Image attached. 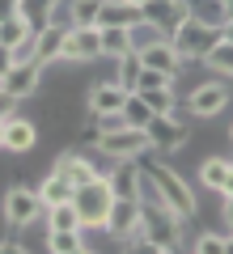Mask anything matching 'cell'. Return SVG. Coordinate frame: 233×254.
<instances>
[{
  "label": "cell",
  "mask_w": 233,
  "mask_h": 254,
  "mask_svg": "<svg viewBox=\"0 0 233 254\" xmlns=\"http://www.w3.org/2000/svg\"><path fill=\"white\" fill-rule=\"evenodd\" d=\"M144 136H149V153H161V157H174L191 144V127L178 123L170 115H153L144 123Z\"/></svg>",
  "instance_id": "cell-7"
},
{
  "label": "cell",
  "mask_w": 233,
  "mask_h": 254,
  "mask_svg": "<svg viewBox=\"0 0 233 254\" xmlns=\"http://www.w3.org/2000/svg\"><path fill=\"white\" fill-rule=\"evenodd\" d=\"M110 203H115V190H110L106 174H98L93 182L72 190V208L81 212V229L85 233H106V216H110Z\"/></svg>",
  "instance_id": "cell-2"
},
{
  "label": "cell",
  "mask_w": 233,
  "mask_h": 254,
  "mask_svg": "<svg viewBox=\"0 0 233 254\" xmlns=\"http://www.w3.org/2000/svg\"><path fill=\"white\" fill-rule=\"evenodd\" d=\"M140 9H144V21H149V26H157L165 38H170L174 30L191 17V4H187V0H144Z\"/></svg>",
  "instance_id": "cell-11"
},
{
  "label": "cell",
  "mask_w": 233,
  "mask_h": 254,
  "mask_svg": "<svg viewBox=\"0 0 233 254\" xmlns=\"http://www.w3.org/2000/svg\"><path fill=\"white\" fill-rule=\"evenodd\" d=\"M136 55H140V64H144V68H157V72L174 76V81L182 76V64H187L178 51H174V43H170V38H157V43H149L144 51H136Z\"/></svg>",
  "instance_id": "cell-16"
},
{
  "label": "cell",
  "mask_w": 233,
  "mask_h": 254,
  "mask_svg": "<svg viewBox=\"0 0 233 254\" xmlns=\"http://www.w3.org/2000/svg\"><path fill=\"white\" fill-rule=\"evenodd\" d=\"M221 38H225V43H233V21H221Z\"/></svg>",
  "instance_id": "cell-38"
},
{
  "label": "cell",
  "mask_w": 233,
  "mask_h": 254,
  "mask_svg": "<svg viewBox=\"0 0 233 254\" xmlns=\"http://www.w3.org/2000/svg\"><path fill=\"white\" fill-rule=\"evenodd\" d=\"M47 250L51 254H85L93 246L85 242V229H51L47 233Z\"/></svg>",
  "instance_id": "cell-19"
},
{
  "label": "cell",
  "mask_w": 233,
  "mask_h": 254,
  "mask_svg": "<svg viewBox=\"0 0 233 254\" xmlns=\"http://www.w3.org/2000/svg\"><path fill=\"white\" fill-rule=\"evenodd\" d=\"M98 30H102V55L106 60H119V55L132 51V30L123 26H98Z\"/></svg>",
  "instance_id": "cell-23"
},
{
  "label": "cell",
  "mask_w": 233,
  "mask_h": 254,
  "mask_svg": "<svg viewBox=\"0 0 233 254\" xmlns=\"http://www.w3.org/2000/svg\"><path fill=\"white\" fill-rule=\"evenodd\" d=\"M132 4H144V0H132Z\"/></svg>",
  "instance_id": "cell-42"
},
{
  "label": "cell",
  "mask_w": 233,
  "mask_h": 254,
  "mask_svg": "<svg viewBox=\"0 0 233 254\" xmlns=\"http://www.w3.org/2000/svg\"><path fill=\"white\" fill-rule=\"evenodd\" d=\"M9 13H17V0H0V17H9Z\"/></svg>",
  "instance_id": "cell-37"
},
{
  "label": "cell",
  "mask_w": 233,
  "mask_h": 254,
  "mask_svg": "<svg viewBox=\"0 0 233 254\" xmlns=\"http://www.w3.org/2000/svg\"><path fill=\"white\" fill-rule=\"evenodd\" d=\"M102 60V30L98 26H68L60 64H93Z\"/></svg>",
  "instance_id": "cell-8"
},
{
  "label": "cell",
  "mask_w": 233,
  "mask_h": 254,
  "mask_svg": "<svg viewBox=\"0 0 233 254\" xmlns=\"http://www.w3.org/2000/svg\"><path fill=\"white\" fill-rule=\"evenodd\" d=\"M170 43H174V51H178L182 60H204V55L212 51V43H221V26L199 21V17H187L170 34Z\"/></svg>",
  "instance_id": "cell-5"
},
{
  "label": "cell",
  "mask_w": 233,
  "mask_h": 254,
  "mask_svg": "<svg viewBox=\"0 0 233 254\" xmlns=\"http://www.w3.org/2000/svg\"><path fill=\"white\" fill-rule=\"evenodd\" d=\"M140 21H144V9L132 4V0H106L102 13H98V26H123V30H132V26H140Z\"/></svg>",
  "instance_id": "cell-18"
},
{
  "label": "cell",
  "mask_w": 233,
  "mask_h": 254,
  "mask_svg": "<svg viewBox=\"0 0 233 254\" xmlns=\"http://www.w3.org/2000/svg\"><path fill=\"white\" fill-rule=\"evenodd\" d=\"M43 199H38L34 187H21V182H13V187H4V195H0V220L9 229H21L30 225V220L43 216Z\"/></svg>",
  "instance_id": "cell-4"
},
{
  "label": "cell",
  "mask_w": 233,
  "mask_h": 254,
  "mask_svg": "<svg viewBox=\"0 0 233 254\" xmlns=\"http://www.w3.org/2000/svg\"><path fill=\"white\" fill-rule=\"evenodd\" d=\"M199 64H208V72H216V76H233V43H212V51L204 55Z\"/></svg>",
  "instance_id": "cell-25"
},
{
  "label": "cell",
  "mask_w": 233,
  "mask_h": 254,
  "mask_svg": "<svg viewBox=\"0 0 233 254\" xmlns=\"http://www.w3.org/2000/svg\"><path fill=\"white\" fill-rule=\"evenodd\" d=\"M17 106H21V102H13L9 93H4V85H0V119H13V115H17Z\"/></svg>",
  "instance_id": "cell-34"
},
{
  "label": "cell",
  "mask_w": 233,
  "mask_h": 254,
  "mask_svg": "<svg viewBox=\"0 0 233 254\" xmlns=\"http://www.w3.org/2000/svg\"><path fill=\"white\" fill-rule=\"evenodd\" d=\"M106 182H110V190H115V199H140L144 170H140V161H110Z\"/></svg>",
  "instance_id": "cell-13"
},
{
  "label": "cell",
  "mask_w": 233,
  "mask_h": 254,
  "mask_svg": "<svg viewBox=\"0 0 233 254\" xmlns=\"http://www.w3.org/2000/svg\"><path fill=\"white\" fill-rule=\"evenodd\" d=\"M13 64H17V60H13V51H9L4 43H0V81L9 76V68H13Z\"/></svg>",
  "instance_id": "cell-35"
},
{
  "label": "cell",
  "mask_w": 233,
  "mask_h": 254,
  "mask_svg": "<svg viewBox=\"0 0 233 254\" xmlns=\"http://www.w3.org/2000/svg\"><path fill=\"white\" fill-rule=\"evenodd\" d=\"M93 153L106 157V161H136L140 153H149V136H144V127H115V131H98L93 140Z\"/></svg>",
  "instance_id": "cell-3"
},
{
  "label": "cell",
  "mask_w": 233,
  "mask_h": 254,
  "mask_svg": "<svg viewBox=\"0 0 233 254\" xmlns=\"http://www.w3.org/2000/svg\"><path fill=\"white\" fill-rule=\"evenodd\" d=\"M43 220H47V229H81V212L72 208V199H68V203H55V208H47Z\"/></svg>",
  "instance_id": "cell-26"
},
{
  "label": "cell",
  "mask_w": 233,
  "mask_h": 254,
  "mask_svg": "<svg viewBox=\"0 0 233 254\" xmlns=\"http://www.w3.org/2000/svg\"><path fill=\"white\" fill-rule=\"evenodd\" d=\"M106 233L115 242H123L127 250H149L144 246V229H140V199H115L106 216Z\"/></svg>",
  "instance_id": "cell-6"
},
{
  "label": "cell",
  "mask_w": 233,
  "mask_h": 254,
  "mask_svg": "<svg viewBox=\"0 0 233 254\" xmlns=\"http://www.w3.org/2000/svg\"><path fill=\"white\" fill-rule=\"evenodd\" d=\"M221 4H225V0H221Z\"/></svg>",
  "instance_id": "cell-43"
},
{
  "label": "cell",
  "mask_w": 233,
  "mask_h": 254,
  "mask_svg": "<svg viewBox=\"0 0 233 254\" xmlns=\"http://www.w3.org/2000/svg\"><path fill=\"white\" fill-rule=\"evenodd\" d=\"M30 34H34V26H30L21 13H9V17H0V43L9 47V51H13L17 43H26Z\"/></svg>",
  "instance_id": "cell-24"
},
{
  "label": "cell",
  "mask_w": 233,
  "mask_h": 254,
  "mask_svg": "<svg viewBox=\"0 0 233 254\" xmlns=\"http://www.w3.org/2000/svg\"><path fill=\"white\" fill-rule=\"evenodd\" d=\"M0 153H4V119H0Z\"/></svg>",
  "instance_id": "cell-40"
},
{
  "label": "cell",
  "mask_w": 233,
  "mask_h": 254,
  "mask_svg": "<svg viewBox=\"0 0 233 254\" xmlns=\"http://www.w3.org/2000/svg\"><path fill=\"white\" fill-rule=\"evenodd\" d=\"M187 250H195V254H225V233H199Z\"/></svg>",
  "instance_id": "cell-31"
},
{
  "label": "cell",
  "mask_w": 233,
  "mask_h": 254,
  "mask_svg": "<svg viewBox=\"0 0 233 254\" xmlns=\"http://www.w3.org/2000/svg\"><path fill=\"white\" fill-rule=\"evenodd\" d=\"M38 199H43V208H55V203H68L72 199V182L64 178V174H47V178H38Z\"/></svg>",
  "instance_id": "cell-20"
},
{
  "label": "cell",
  "mask_w": 233,
  "mask_h": 254,
  "mask_svg": "<svg viewBox=\"0 0 233 254\" xmlns=\"http://www.w3.org/2000/svg\"><path fill=\"white\" fill-rule=\"evenodd\" d=\"M136 161H140L144 178L153 182V190H157V195H161V199L170 203V212H174V216H182V220H191V216H195L199 199H195V187H191V178H182V174L174 170L170 161H153V153H140Z\"/></svg>",
  "instance_id": "cell-1"
},
{
  "label": "cell",
  "mask_w": 233,
  "mask_h": 254,
  "mask_svg": "<svg viewBox=\"0 0 233 254\" xmlns=\"http://www.w3.org/2000/svg\"><path fill=\"white\" fill-rule=\"evenodd\" d=\"M195 174H199V187L221 190V187H225V178H229V157H204Z\"/></svg>",
  "instance_id": "cell-22"
},
{
  "label": "cell",
  "mask_w": 233,
  "mask_h": 254,
  "mask_svg": "<svg viewBox=\"0 0 233 254\" xmlns=\"http://www.w3.org/2000/svg\"><path fill=\"white\" fill-rule=\"evenodd\" d=\"M136 93H140V98L149 102V110H153V115H170V110H174V102H178V98H174V85H165V89H136Z\"/></svg>",
  "instance_id": "cell-29"
},
{
  "label": "cell",
  "mask_w": 233,
  "mask_h": 254,
  "mask_svg": "<svg viewBox=\"0 0 233 254\" xmlns=\"http://www.w3.org/2000/svg\"><path fill=\"white\" fill-rule=\"evenodd\" d=\"M157 38H165L157 26H149V21H140V26H132V51H144L149 43H157Z\"/></svg>",
  "instance_id": "cell-33"
},
{
  "label": "cell",
  "mask_w": 233,
  "mask_h": 254,
  "mask_svg": "<svg viewBox=\"0 0 233 254\" xmlns=\"http://www.w3.org/2000/svg\"><path fill=\"white\" fill-rule=\"evenodd\" d=\"M225 21H233V0H225Z\"/></svg>",
  "instance_id": "cell-39"
},
{
  "label": "cell",
  "mask_w": 233,
  "mask_h": 254,
  "mask_svg": "<svg viewBox=\"0 0 233 254\" xmlns=\"http://www.w3.org/2000/svg\"><path fill=\"white\" fill-rule=\"evenodd\" d=\"M136 76H140V55H136V51L119 55V60H115V81L132 93V89H136Z\"/></svg>",
  "instance_id": "cell-27"
},
{
  "label": "cell",
  "mask_w": 233,
  "mask_h": 254,
  "mask_svg": "<svg viewBox=\"0 0 233 254\" xmlns=\"http://www.w3.org/2000/svg\"><path fill=\"white\" fill-rule=\"evenodd\" d=\"M165 85H174V76H165V72H157V68H144V64H140L136 89H165Z\"/></svg>",
  "instance_id": "cell-32"
},
{
  "label": "cell",
  "mask_w": 233,
  "mask_h": 254,
  "mask_svg": "<svg viewBox=\"0 0 233 254\" xmlns=\"http://www.w3.org/2000/svg\"><path fill=\"white\" fill-rule=\"evenodd\" d=\"M51 170H55V174H64V178L72 182V190L85 187V182H93L98 174H106V170L98 165V157H89V153H72V148H64V153L55 157Z\"/></svg>",
  "instance_id": "cell-12"
},
{
  "label": "cell",
  "mask_w": 233,
  "mask_h": 254,
  "mask_svg": "<svg viewBox=\"0 0 233 254\" xmlns=\"http://www.w3.org/2000/svg\"><path fill=\"white\" fill-rule=\"evenodd\" d=\"M123 98H127V89L115 81V76H106V81H98L89 93H85V110H89V119L115 115V110H123Z\"/></svg>",
  "instance_id": "cell-14"
},
{
  "label": "cell",
  "mask_w": 233,
  "mask_h": 254,
  "mask_svg": "<svg viewBox=\"0 0 233 254\" xmlns=\"http://www.w3.org/2000/svg\"><path fill=\"white\" fill-rule=\"evenodd\" d=\"M43 81H47V68L43 64H13L9 68V76H4V93H9L13 102H30V98H38L43 93Z\"/></svg>",
  "instance_id": "cell-9"
},
{
  "label": "cell",
  "mask_w": 233,
  "mask_h": 254,
  "mask_svg": "<svg viewBox=\"0 0 233 254\" xmlns=\"http://www.w3.org/2000/svg\"><path fill=\"white\" fill-rule=\"evenodd\" d=\"M64 38H68V26H64V21H47L43 30H34V64H43V68L60 64Z\"/></svg>",
  "instance_id": "cell-15"
},
{
  "label": "cell",
  "mask_w": 233,
  "mask_h": 254,
  "mask_svg": "<svg viewBox=\"0 0 233 254\" xmlns=\"http://www.w3.org/2000/svg\"><path fill=\"white\" fill-rule=\"evenodd\" d=\"M38 123L34 119H26V115H13V119H4V153H13V157H21V153H30V148H38Z\"/></svg>",
  "instance_id": "cell-17"
},
{
  "label": "cell",
  "mask_w": 233,
  "mask_h": 254,
  "mask_svg": "<svg viewBox=\"0 0 233 254\" xmlns=\"http://www.w3.org/2000/svg\"><path fill=\"white\" fill-rule=\"evenodd\" d=\"M64 0H17V13L30 21L34 30H43L47 21H55V13H60Z\"/></svg>",
  "instance_id": "cell-21"
},
{
  "label": "cell",
  "mask_w": 233,
  "mask_h": 254,
  "mask_svg": "<svg viewBox=\"0 0 233 254\" xmlns=\"http://www.w3.org/2000/svg\"><path fill=\"white\" fill-rule=\"evenodd\" d=\"M119 115H123L127 119V123H132V127H144V123H149V119H153V110H149V102H144L140 98V93H127V98H123V110H119Z\"/></svg>",
  "instance_id": "cell-28"
},
{
  "label": "cell",
  "mask_w": 233,
  "mask_h": 254,
  "mask_svg": "<svg viewBox=\"0 0 233 254\" xmlns=\"http://www.w3.org/2000/svg\"><path fill=\"white\" fill-rule=\"evenodd\" d=\"M225 106H229V85L225 81H204L187 93V110L195 119H216Z\"/></svg>",
  "instance_id": "cell-10"
},
{
  "label": "cell",
  "mask_w": 233,
  "mask_h": 254,
  "mask_svg": "<svg viewBox=\"0 0 233 254\" xmlns=\"http://www.w3.org/2000/svg\"><path fill=\"white\" fill-rule=\"evenodd\" d=\"M187 4H191V17H199V21H212V26L225 21V4L221 0H187Z\"/></svg>",
  "instance_id": "cell-30"
},
{
  "label": "cell",
  "mask_w": 233,
  "mask_h": 254,
  "mask_svg": "<svg viewBox=\"0 0 233 254\" xmlns=\"http://www.w3.org/2000/svg\"><path fill=\"white\" fill-rule=\"evenodd\" d=\"M229 140H233V123H229Z\"/></svg>",
  "instance_id": "cell-41"
},
{
  "label": "cell",
  "mask_w": 233,
  "mask_h": 254,
  "mask_svg": "<svg viewBox=\"0 0 233 254\" xmlns=\"http://www.w3.org/2000/svg\"><path fill=\"white\" fill-rule=\"evenodd\" d=\"M225 225L233 229V195H225Z\"/></svg>",
  "instance_id": "cell-36"
}]
</instances>
